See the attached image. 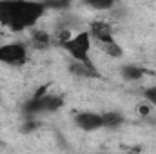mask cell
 <instances>
[{
    "instance_id": "1",
    "label": "cell",
    "mask_w": 156,
    "mask_h": 154,
    "mask_svg": "<svg viewBox=\"0 0 156 154\" xmlns=\"http://www.w3.org/2000/svg\"><path fill=\"white\" fill-rule=\"evenodd\" d=\"M45 11L42 0H0V24L13 33H22L35 27Z\"/></svg>"
},
{
    "instance_id": "2",
    "label": "cell",
    "mask_w": 156,
    "mask_h": 154,
    "mask_svg": "<svg viewBox=\"0 0 156 154\" xmlns=\"http://www.w3.org/2000/svg\"><path fill=\"white\" fill-rule=\"evenodd\" d=\"M64 107V98L58 94H53L47 91V87H42L35 96H31L26 105H24V113L26 116H38L45 114V113H56Z\"/></svg>"
},
{
    "instance_id": "3",
    "label": "cell",
    "mask_w": 156,
    "mask_h": 154,
    "mask_svg": "<svg viewBox=\"0 0 156 154\" xmlns=\"http://www.w3.org/2000/svg\"><path fill=\"white\" fill-rule=\"evenodd\" d=\"M73 60L76 62H91V47H93V38L89 31H78L75 35L67 37L58 44Z\"/></svg>"
},
{
    "instance_id": "4",
    "label": "cell",
    "mask_w": 156,
    "mask_h": 154,
    "mask_svg": "<svg viewBox=\"0 0 156 154\" xmlns=\"http://www.w3.org/2000/svg\"><path fill=\"white\" fill-rule=\"evenodd\" d=\"M29 58V49L22 42H9L0 45V64L22 67Z\"/></svg>"
},
{
    "instance_id": "5",
    "label": "cell",
    "mask_w": 156,
    "mask_h": 154,
    "mask_svg": "<svg viewBox=\"0 0 156 154\" xmlns=\"http://www.w3.org/2000/svg\"><path fill=\"white\" fill-rule=\"evenodd\" d=\"M75 125H76L80 131H85V132H94L98 129L104 127V121H102V114L100 113H94V111H82L75 114Z\"/></svg>"
},
{
    "instance_id": "6",
    "label": "cell",
    "mask_w": 156,
    "mask_h": 154,
    "mask_svg": "<svg viewBox=\"0 0 156 154\" xmlns=\"http://www.w3.org/2000/svg\"><path fill=\"white\" fill-rule=\"evenodd\" d=\"M91 38L96 40L98 44H104V42H109V40H115V31H113V26L105 20H93L89 22V27H87Z\"/></svg>"
},
{
    "instance_id": "7",
    "label": "cell",
    "mask_w": 156,
    "mask_h": 154,
    "mask_svg": "<svg viewBox=\"0 0 156 154\" xmlns=\"http://www.w3.org/2000/svg\"><path fill=\"white\" fill-rule=\"evenodd\" d=\"M69 71L78 78H98V71H96L93 62H76V60H73V64L69 65Z\"/></svg>"
},
{
    "instance_id": "8",
    "label": "cell",
    "mask_w": 156,
    "mask_h": 154,
    "mask_svg": "<svg viewBox=\"0 0 156 154\" xmlns=\"http://www.w3.org/2000/svg\"><path fill=\"white\" fill-rule=\"evenodd\" d=\"M31 45L35 49H47L51 45V37L44 29H35L31 33Z\"/></svg>"
},
{
    "instance_id": "9",
    "label": "cell",
    "mask_w": 156,
    "mask_h": 154,
    "mask_svg": "<svg viewBox=\"0 0 156 154\" xmlns=\"http://www.w3.org/2000/svg\"><path fill=\"white\" fill-rule=\"evenodd\" d=\"M144 76H145V69L144 67H138V65H133V64L122 67V78L127 80V82H138Z\"/></svg>"
},
{
    "instance_id": "10",
    "label": "cell",
    "mask_w": 156,
    "mask_h": 154,
    "mask_svg": "<svg viewBox=\"0 0 156 154\" xmlns=\"http://www.w3.org/2000/svg\"><path fill=\"white\" fill-rule=\"evenodd\" d=\"M102 121H104V127L105 129H118L122 123H123V116L116 113V111H107V113H102Z\"/></svg>"
},
{
    "instance_id": "11",
    "label": "cell",
    "mask_w": 156,
    "mask_h": 154,
    "mask_svg": "<svg viewBox=\"0 0 156 154\" xmlns=\"http://www.w3.org/2000/svg\"><path fill=\"white\" fill-rule=\"evenodd\" d=\"M120 0H82L83 5H87L89 9H94V11H107V9H113Z\"/></svg>"
},
{
    "instance_id": "12",
    "label": "cell",
    "mask_w": 156,
    "mask_h": 154,
    "mask_svg": "<svg viewBox=\"0 0 156 154\" xmlns=\"http://www.w3.org/2000/svg\"><path fill=\"white\" fill-rule=\"evenodd\" d=\"M100 47H102V51H104L107 56H111V58H122V54H123V49H122V45L118 44L116 40L104 42V44H100Z\"/></svg>"
},
{
    "instance_id": "13",
    "label": "cell",
    "mask_w": 156,
    "mask_h": 154,
    "mask_svg": "<svg viewBox=\"0 0 156 154\" xmlns=\"http://www.w3.org/2000/svg\"><path fill=\"white\" fill-rule=\"evenodd\" d=\"M47 9H67L73 0H42Z\"/></svg>"
},
{
    "instance_id": "14",
    "label": "cell",
    "mask_w": 156,
    "mask_h": 154,
    "mask_svg": "<svg viewBox=\"0 0 156 154\" xmlns=\"http://www.w3.org/2000/svg\"><path fill=\"white\" fill-rule=\"evenodd\" d=\"M144 98L151 107H156V85H151V87L144 89Z\"/></svg>"
},
{
    "instance_id": "15",
    "label": "cell",
    "mask_w": 156,
    "mask_h": 154,
    "mask_svg": "<svg viewBox=\"0 0 156 154\" xmlns=\"http://www.w3.org/2000/svg\"><path fill=\"white\" fill-rule=\"evenodd\" d=\"M38 127V123H37V120L33 118V116H29V120L24 123V127H22V132H31V131H35Z\"/></svg>"
}]
</instances>
